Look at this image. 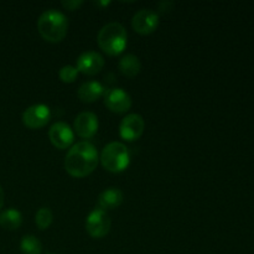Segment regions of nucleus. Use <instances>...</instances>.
<instances>
[{
  "label": "nucleus",
  "instance_id": "nucleus-1",
  "mask_svg": "<svg viewBox=\"0 0 254 254\" xmlns=\"http://www.w3.org/2000/svg\"><path fill=\"white\" fill-rule=\"evenodd\" d=\"M99 155L96 146L83 140L74 144L64 158V169L71 176L77 179L86 178L96 170Z\"/></svg>",
  "mask_w": 254,
  "mask_h": 254
},
{
  "label": "nucleus",
  "instance_id": "nucleus-2",
  "mask_svg": "<svg viewBox=\"0 0 254 254\" xmlns=\"http://www.w3.org/2000/svg\"><path fill=\"white\" fill-rule=\"evenodd\" d=\"M37 31L49 42H61L68 31V19L64 12L49 9L40 15L37 20Z\"/></svg>",
  "mask_w": 254,
  "mask_h": 254
},
{
  "label": "nucleus",
  "instance_id": "nucleus-3",
  "mask_svg": "<svg viewBox=\"0 0 254 254\" xmlns=\"http://www.w3.org/2000/svg\"><path fill=\"white\" fill-rule=\"evenodd\" d=\"M128 34L124 26L119 22H108L98 32L97 42L103 52L109 56L122 54L127 46Z\"/></svg>",
  "mask_w": 254,
  "mask_h": 254
},
{
  "label": "nucleus",
  "instance_id": "nucleus-4",
  "mask_svg": "<svg viewBox=\"0 0 254 254\" xmlns=\"http://www.w3.org/2000/svg\"><path fill=\"white\" fill-rule=\"evenodd\" d=\"M99 159L106 170L118 174L128 169L130 164V153L123 143L112 141L104 146Z\"/></svg>",
  "mask_w": 254,
  "mask_h": 254
},
{
  "label": "nucleus",
  "instance_id": "nucleus-5",
  "mask_svg": "<svg viewBox=\"0 0 254 254\" xmlns=\"http://www.w3.org/2000/svg\"><path fill=\"white\" fill-rule=\"evenodd\" d=\"M111 217L106 211L94 208L86 218V231L92 238H103L111 231Z\"/></svg>",
  "mask_w": 254,
  "mask_h": 254
},
{
  "label": "nucleus",
  "instance_id": "nucleus-6",
  "mask_svg": "<svg viewBox=\"0 0 254 254\" xmlns=\"http://www.w3.org/2000/svg\"><path fill=\"white\" fill-rule=\"evenodd\" d=\"M145 122L140 114H128L122 119L119 124V135L127 141L138 140L144 133Z\"/></svg>",
  "mask_w": 254,
  "mask_h": 254
},
{
  "label": "nucleus",
  "instance_id": "nucleus-7",
  "mask_svg": "<svg viewBox=\"0 0 254 254\" xmlns=\"http://www.w3.org/2000/svg\"><path fill=\"white\" fill-rule=\"evenodd\" d=\"M51 119V111L46 104H34L27 107L22 113V123L30 129H40Z\"/></svg>",
  "mask_w": 254,
  "mask_h": 254
},
{
  "label": "nucleus",
  "instance_id": "nucleus-8",
  "mask_svg": "<svg viewBox=\"0 0 254 254\" xmlns=\"http://www.w3.org/2000/svg\"><path fill=\"white\" fill-rule=\"evenodd\" d=\"M134 31L140 35H150L158 29L159 15L151 9H141L134 14L131 19Z\"/></svg>",
  "mask_w": 254,
  "mask_h": 254
},
{
  "label": "nucleus",
  "instance_id": "nucleus-9",
  "mask_svg": "<svg viewBox=\"0 0 254 254\" xmlns=\"http://www.w3.org/2000/svg\"><path fill=\"white\" fill-rule=\"evenodd\" d=\"M103 101L107 108L113 113H126L131 107V98L122 88H109L104 92Z\"/></svg>",
  "mask_w": 254,
  "mask_h": 254
},
{
  "label": "nucleus",
  "instance_id": "nucleus-10",
  "mask_svg": "<svg viewBox=\"0 0 254 254\" xmlns=\"http://www.w3.org/2000/svg\"><path fill=\"white\" fill-rule=\"evenodd\" d=\"M98 117L92 112H82L74 118V133L82 139H91L98 131Z\"/></svg>",
  "mask_w": 254,
  "mask_h": 254
},
{
  "label": "nucleus",
  "instance_id": "nucleus-11",
  "mask_svg": "<svg viewBox=\"0 0 254 254\" xmlns=\"http://www.w3.org/2000/svg\"><path fill=\"white\" fill-rule=\"evenodd\" d=\"M49 138L52 145L57 149H67L73 144L74 131L64 122H57L50 128Z\"/></svg>",
  "mask_w": 254,
  "mask_h": 254
},
{
  "label": "nucleus",
  "instance_id": "nucleus-12",
  "mask_svg": "<svg viewBox=\"0 0 254 254\" xmlns=\"http://www.w3.org/2000/svg\"><path fill=\"white\" fill-rule=\"evenodd\" d=\"M104 67V57L96 51H87L77 59V69L87 76H94Z\"/></svg>",
  "mask_w": 254,
  "mask_h": 254
},
{
  "label": "nucleus",
  "instance_id": "nucleus-13",
  "mask_svg": "<svg viewBox=\"0 0 254 254\" xmlns=\"http://www.w3.org/2000/svg\"><path fill=\"white\" fill-rule=\"evenodd\" d=\"M124 195L121 189L118 188H109L106 189L101 195L98 196V206L103 211L116 210L123 203Z\"/></svg>",
  "mask_w": 254,
  "mask_h": 254
},
{
  "label": "nucleus",
  "instance_id": "nucleus-14",
  "mask_svg": "<svg viewBox=\"0 0 254 254\" xmlns=\"http://www.w3.org/2000/svg\"><path fill=\"white\" fill-rule=\"evenodd\" d=\"M104 92L106 89L99 82L88 81L79 86L78 91H77V97L83 103H93V102L98 101L101 97H103Z\"/></svg>",
  "mask_w": 254,
  "mask_h": 254
},
{
  "label": "nucleus",
  "instance_id": "nucleus-15",
  "mask_svg": "<svg viewBox=\"0 0 254 254\" xmlns=\"http://www.w3.org/2000/svg\"><path fill=\"white\" fill-rule=\"evenodd\" d=\"M119 71L122 72V74H124L128 78H133V77L138 76L139 72L141 69V62L135 55H126L121 59L119 61Z\"/></svg>",
  "mask_w": 254,
  "mask_h": 254
},
{
  "label": "nucleus",
  "instance_id": "nucleus-16",
  "mask_svg": "<svg viewBox=\"0 0 254 254\" xmlns=\"http://www.w3.org/2000/svg\"><path fill=\"white\" fill-rule=\"evenodd\" d=\"M22 215L15 208H7L0 213V226L5 230L14 231L21 226Z\"/></svg>",
  "mask_w": 254,
  "mask_h": 254
},
{
  "label": "nucleus",
  "instance_id": "nucleus-17",
  "mask_svg": "<svg viewBox=\"0 0 254 254\" xmlns=\"http://www.w3.org/2000/svg\"><path fill=\"white\" fill-rule=\"evenodd\" d=\"M20 250L22 254H41L42 245L39 238L32 235H26L20 241Z\"/></svg>",
  "mask_w": 254,
  "mask_h": 254
},
{
  "label": "nucleus",
  "instance_id": "nucleus-18",
  "mask_svg": "<svg viewBox=\"0 0 254 254\" xmlns=\"http://www.w3.org/2000/svg\"><path fill=\"white\" fill-rule=\"evenodd\" d=\"M52 221H54V215H52V211L49 207H41L36 212L35 222H36V226L41 231L47 230L51 226Z\"/></svg>",
  "mask_w": 254,
  "mask_h": 254
},
{
  "label": "nucleus",
  "instance_id": "nucleus-19",
  "mask_svg": "<svg viewBox=\"0 0 254 254\" xmlns=\"http://www.w3.org/2000/svg\"><path fill=\"white\" fill-rule=\"evenodd\" d=\"M78 69L77 67L71 66V64H66V66L61 67L59 71V77L64 83H73L78 77Z\"/></svg>",
  "mask_w": 254,
  "mask_h": 254
},
{
  "label": "nucleus",
  "instance_id": "nucleus-20",
  "mask_svg": "<svg viewBox=\"0 0 254 254\" xmlns=\"http://www.w3.org/2000/svg\"><path fill=\"white\" fill-rule=\"evenodd\" d=\"M61 4L64 9L69 10V11H74V10L79 9L83 5V1L82 0H64Z\"/></svg>",
  "mask_w": 254,
  "mask_h": 254
},
{
  "label": "nucleus",
  "instance_id": "nucleus-21",
  "mask_svg": "<svg viewBox=\"0 0 254 254\" xmlns=\"http://www.w3.org/2000/svg\"><path fill=\"white\" fill-rule=\"evenodd\" d=\"M4 201H5V193H4V190H2V188L0 186V210H1L2 206H4Z\"/></svg>",
  "mask_w": 254,
  "mask_h": 254
},
{
  "label": "nucleus",
  "instance_id": "nucleus-22",
  "mask_svg": "<svg viewBox=\"0 0 254 254\" xmlns=\"http://www.w3.org/2000/svg\"><path fill=\"white\" fill-rule=\"evenodd\" d=\"M49 254H54V253H49Z\"/></svg>",
  "mask_w": 254,
  "mask_h": 254
}]
</instances>
